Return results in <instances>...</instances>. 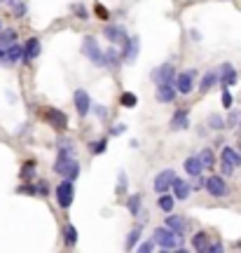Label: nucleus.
<instances>
[{
	"label": "nucleus",
	"instance_id": "49",
	"mask_svg": "<svg viewBox=\"0 0 241 253\" xmlns=\"http://www.w3.org/2000/svg\"><path fill=\"white\" fill-rule=\"evenodd\" d=\"M5 59H7V47H0V64H5Z\"/></svg>",
	"mask_w": 241,
	"mask_h": 253
},
{
	"label": "nucleus",
	"instance_id": "35",
	"mask_svg": "<svg viewBox=\"0 0 241 253\" xmlns=\"http://www.w3.org/2000/svg\"><path fill=\"white\" fill-rule=\"evenodd\" d=\"M141 200H143V197H141L138 192H136V195H131V197L127 200V209L134 213V216H138V213H141Z\"/></svg>",
	"mask_w": 241,
	"mask_h": 253
},
{
	"label": "nucleus",
	"instance_id": "15",
	"mask_svg": "<svg viewBox=\"0 0 241 253\" xmlns=\"http://www.w3.org/2000/svg\"><path fill=\"white\" fill-rule=\"evenodd\" d=\"M190 244H192L194 251H199V253L211 251V237H209V232H194L192 239H190Z\"/></svg>",
	"mask_w": 241,
	"mask_h": 253
},
{
	"label": "nucleus",
	"instance_id": "3",
	"mask_svg": "<svg viewBox=\"0 0 241 253\" xmlns=\"http://www.w3.org/2000/svg\"><path fill=\"white\" fill-rule=\"evenodd\" d=\"M54 171L59 173L61 178L75 181L80 176V162L75 160V157H70V155H59V160L54 162Z\"/></svg>",
	"mask_w": 241,
	"mask_h": 253
},
{
	"label": "nucleus",
	"instance_id": "32",
	"mask_svg": "<svg viewBox=\"0 0 241 253\" xmlns=\"http://www.w3.org/2000/svg\"><path fill=\"white\" fill-rule=\"evenodd\" d=\"M106 150H108V138H98V141L89 143V152L92 155H103Z\"/></svg>",
	"mask_w": 241,
	"mask_h": 253
},
{
	"label": "nucleus",
	"instance_id": "37",
	"mask_svg": "<svg viewBox=\"0 0 241 253\" xmlns=\"http://www.w3.org/2000/svg\"><path fill=\"white\" fill-rule=\"evenodd\" d=\"M94 14L98 17V19H103V21H108V19H110L108 7H106V5H101V2H96V5H94Z\"/></svg>",
	"mask_w": 241,
	"mask_h": 253
},
{
	"label": "nucleus",
	"instance_id": "34",
	"mask_svg": "<svg viewBox=\"0 0 241 253\" xmlns=\"http://www.w3.org/2000/svg\"><path fill=\"white\" fill-rule=\"evenodd\" d=\"M16 195H31V197L40 195L38 192V183H21V186L16 187Z\"/></svg>",
	"mask_w": 241,
	"mask_h": 253
},
{
	"label": "nucleus",
	"instance_id": "45",
	"mask_svg": "<svg viewBox=\"0 0 241 253\" xmlns=\"http://www.w3.org/2000/svg\"><path fill=\"white\" fill-rule=\"evenodd\" d=\"M38 192H40L42 197L49 192V186H47V181H40V183H38Z\"/></svg>",
	"mask_w": 241,
	"mask_h": 253
},
{
	"label": "nucleus",
	"instance_id": "48",
	"mask_svg": "<svg viewBox=\"0 0 241 253\" xmlns=\"http://www.w3.org/2000/svg\"><path fill=\"white\" fill-rule=\"evenodd\" d=\"M96 115H98L101 120H106V115H108V113H106V108H103V106H96Z\"/></svg>",
	"mask_w": 241,
	"mask_h": 253
},
{
	"label": "nucleus",
	"instance_id": "44",
	"mask_svg": "<svg viewBox=\"0 0 241 253\" xmlns=\"http://www.w3.org/2000/svg\"><path fill=\"white\" fill-rule=\"evenodd\" d=\"M124 132H127V124H117V127L110 129V136H122Z\"/></svg>",
	"mask_w": 241,
	"mask_h": 253
},
{
	"label": "nucleus",
	"instance_id": "20",
	"mask_svg": "<svg viewBox=\"0 0 241 253\" xmlns=\"http://www.w3.org/2000/svg\"><path fill=\"white\" fill-rule=\"evenodd\" d=\"M190 127V115L185 108H178L174 115H171V129L174 132H183V129H188Z\"/></svg>",
	"mask_w": 241,
	"mask_h": 253
},
{
	"label": "nucleus",
	"instance_id": "52",
	"mask_svg": "<svg viewBox=\"0 0 241 253\" xmlns=\"http://www.w3.org/2000/svg\"><path fill=\"white\" fill-rule=\"evenodd\" d=\"M239 152H241V148H239Z\"/></svg>",
	"mask_w": 241,
	"mask_h": 253
},
{
	"label": "nucleus",
	"instance_id": "29",
	"mask_svg": "<svg viewBox=\"0 0 241 253\" xmlns=\"http://www.w3.org/2000/svg\"><path fill=\"white\" fill-rule=\"evenodd\" d=\"M106 61H108V66H115V68H117V66L122 64V54L117 52V50H115V45L106 50Z\"/></svg>",
	"mask_w": 241,
	"mask_h": 253
},
{
	"label": "nucleus",
	"instance_id": "30",
	"mask_svg": "<svg viewBox=\"0 0 241 253\" xmlns=\"http://www.w3.org/2000/svg\"><path fill=\"white\" fill-rule=\"evenodd\" d=\"M19 176H21V181H31V178L35 176V162H33V160L24 162V167H21Z\"/></svg>",
	"mask_w": 241,
	"mask_h": 253
},
{
	"label": "nucleus",
	"instance_id": "47",
	"mask_svg": "<svg viewBox=\"0 0 241 253\" xmlns=\"http://www.w3.org/2000/svg\"><path fill=\"white\" fill-rule=\"evenodd\" d=\"M26 14V5H16V10H14V17H24Z\"/></svg>",
	"mask_w": 241,
	"mask_h": 253
},
{
	"label": "nucleus",
	"instance_id": "6",
	"mask_svg": "<svg viewBox=\"0 0 241 253\" xmlns=\"http://www.w3.org/2000/svg\"><path fill=\"white\" fill-rule=\"evenodd\" d=\"M42 120L47 122L49 127H54L56 132H64L68 127V118L64 110H59V108H45L42 110Z\"/></svg>",
	"mask_w": 241,
	"mask_h": 253
},
{
	"label": "nucleus",
	"instance_id": "22",
	"mask_svg": "<svg viewBox=\"0 0 241 253\" xmlns=\"http://www.w3.org/2000/svg\"><path fill=\"white\" fill-rule=\"evenodd\" d=\"M21 59H24V45L12 42V45L7 47V59H5V64H16V61H21Z\"/></svg>",
	"mask_w": 241,
	"mask_h": 253
},
{
	"label": "nucleus",
	"instance_id": "42",
	"mask_svg": "<svg viewBox=\"0 0 241 253\" xmlns=\"http://www.w3.org/2000/svg\"><path fill=\"white\" fill-rule=\"evenodd\" d=\"M117 195H124L127 192V173L120 171V183H117V190H115Z\"/></svg>",
	"mask_w": 241,
	"mask_h": 253
},
{
	"label": "nucleus",
	"instance_id": "2",
	"mask_svg": "<svg viewBox=\"0 0 241 253\" xmlns=\"http://www.w3.org/2000/svg\"><path fill=\"white\" fill-rule=\"evenodd\" d=\"M82 54L94 64V66H108V61H106V52L98 47V40H96L94 35H87L84 40H82Z\"/></svg>",
	"mask_w": 241,
	"mask_h": 253
},
{
	"label": "nucleus",
	"instance_id": "31",
	"mask_svg": "<svg viewBox=\"0 0 241 253\" xmlns=\"http://www.w3.org/2000/svg\"><path fill=\"white\" fill-rule=\"evenodd\" d=\"M199 157H201V162H204V167L206 169H213L215 167V155H213V150L211 148H204L199 152Z\"/></svg>",
	"mask_w": 241,
	"mask_h": 253
},
{
	"label": "nucleus",
	"instance_id": "41",
	"mask_svg": "<svg viewBox=\"0 0 241 253\" xmlns=\"http://www.w3.org/2000/svg\"><path fill=\"white\" fill-rule=\"evenodd\" d=\"M239 120H241V113H234V110H232V113H229L227 115V129H232V127H237V124H239Z\"/></svg>",
	"mask_w": 241,
	"mask_h": 253
},
{
	"label": "nucleus",
	"instance_id": "17",
	"mask_svg": "<svg viewBox=\"0 0 241 253\" xmlns=\"http://www.w3.org/2000/svg\"><path fill=\"white\" fill-rule=\"evenodd\" d=\"M164 225L171 227L174 232H178V235H185V230H188V223H185V218L183 216H178V213H166V218H164Z\"/></svg>",
	"mask_w": 241,
	"mask_h": 253
},
{
	"label": "nucleus",
	"instance_id": "12",
	"mask_svg": "<svg viewBox=\"0 0 241 253\" xmlns=\"http://www.w3.org/2000/svg\"><path fill=\"white\" fill-rule=\"evenodd\" d=\"M138 47H141V40H138V38H131V35H129V40L124 42V45H122V64H134L136 61V56H138Z\"/></svg>",
	"mask_w": 241,
	"mask_h": 253
},
{
	"label": "nucleus",
	"instance_id": "33",
	"mask_svg": "<svg viewBox=\"0 0 241 253\" xmlns=\"http://www.w3.org/2000/svg\"><path fill=\"white\" fill-rule=\"evenodd\" d=\"M120 103L122 108H136V103H138V96L131 92H122L120 94Z\"/></svg>",
	"mask_w": 241,
	"mask_h": 253
},
{
	"label": "nucleus",
	"instance_id": "23",
	"mask_svg": "<svg viewBox=\"0 0 241 253\" xmlns=\"http://www.w3.org/2000/svg\"><path fill=\"white\" fill-rule=\"evenodd\" d=\"M220 157H223V160H227L229 164L234 167V169H237V167H241V152L237 150V148L225 146V148H223V155H220Z\"/></svg>",
	"mask_w": 241,
	"mask_h": 253
},
{
	"label": "nucleus",
	"instance_id": "39",
	"mask_svg": "<svg viewBox=\"0 0 241 253\" xmlns=\"http://www.w3.org/2000/svg\"><path fill=\"white\" fill-rule=\"evenodd\" d=\"M223 108H227V110H232V103H234V99H232V94H229V87H223Z\"/></svg>",
	"mask_w": 241,
	"mask_h": 253
},
{
	"label": "nucleus",
	"instance_id": "24",
	"mask_svg": "<svg viewBox=\"0 0 241 253\" xmlns=\"http://www.w3.org/2000/svg\"><path fill=\"white\" fill-rule=\"evenodd\" d=\"M78 237H80V235H78V227L66 223V225H64V244H66L68 249H73V246L78 244Z\"/></svg>",
	"mask_w": 241,
	"mask_h": 253
},
{
	"label": "nucleus",
	"instance_id": "11",
	"mask_svg": "<svg viewBox=\"0 0 241 253\" xmlns=\"http://www.w3.org/2000/svg\"><path fill=\"white\" fill-rule=\"evenodd\" d=\"M194 78H197V70H194V68L178 73V78H176V89H178V94L192 92V89H194Z\"/></svg>",
	"mask_w": 241,
	"mask_h": 253
},
{
	"label": "nucleus",
	"instance_id": "8",
	"mask_svg": "<svg viewBox=\"0 0 241 253\" xmlns=\"http://www.w3.org/2000/svg\"><path fill=\"white\" fill-rule=\"evenodd\" d=\"M103 35H106L110 45H115V47H122L124 42L129 40V33H127V28L120 26V24H108L103 28Z\"/></svg>",
	"mask_w": 241,
	"mask_h": 253
},
{
	"label": "nucleus",
	"instance_id": "28",
	"mask_svg": "<svg viewBox=\"0 0 241 253\" xmlns=\"http://www.w3.org/2000/svg\"><path fill=\"white\" fill-rule=\"evenodd\" d=\"M12 42H16V31H14V28L0 31V47H10Z\"/></svg>",
	"mask_w": 241,
	"mask_h": 253
},
{
	"label": "nucleus",
	"instance_id": "5",
	"mask_svg": "<svg viewBox=\"0 0 241 253\" xmlns=\"http://www.w3.org/2000/svg\"><path fill=\"white\" fill-rule=\"evenodd\" d=\"M204 190L211 195V197H227L229 195V187H227V181H225V176L220 173H215V176H209L206 178V186H204Z\"/></svg>",
	"mask_w": 241,
	"mask_h": 253
},
{
	"label": "nucleus",
	"instance_id": "4",
	"mask_svg": "<svg viewBox=\"0 0 241 253\" xmlns=\"http://www.w3.org/2000/svg\"><path fill=\"white\" fill-rule=\"evenodd\" d=\"M54 197H56V204L61 209H70V204L75 200V186H73V181L70 178H64L56 186V190H54Z\"/></svg>",
	"mask_w": 241,
	"mask_h": 253
},
{
	"label": "nucleus",
	"instance_id": "1",
	"mask_svg": "<svg viewBox=\"0 0 241 253\" xmlns=\"http://www.w3.org/2000/svg\"><path fill=\"white\" fill-rule=\"evenodd\" d=\"M152 239L157 244V249L161 251H180L183 249V235H178L174 232L171 227H155V232H152Z\"/></svg>",
	"mask_w": 241,
	"mask_h": 253
},
{
	"label": "nucleus",
	"instance_id": "50",
	"mask_svg": "<svg viewBox=\"0 0 241 253\" xmlns=\"http://www.w3.org/2000/svg\"><path fill=\"white\" fill-rule=\"evenodd\" d=\"M0 31H2V21H0Z\"/></svg>",
	"mask_w": 241,
	"mask_h": 253
},
{
	"label": "nucleus",
	"instance_id": "51",
	"mask_svg": "<svg viewBox=\"0 0 241 253\" xmlns=\"http://www.w3.org/2000/svg\"><path fill=\"white\" fill-rule=\"evenodd\" d=\"M239 129H241V120H239Z\"/></svg>",
	"mask_w": 241,
	"mask_h": 253
},
{
	"label": "nucleus",
	"instance_id": "21",
	"mask_svg": "<svg viewBox=\"0 0 241 253\" xmlns=\"http://www.w3.org/2000/svg\"><path fill=\"white\" fill-rule=\"evenodd\" d=\"M218 82H220V73H218V70H209V73L201 78V82H199V92H201V94L211 92V89H213Z\"/></svg>",
	"mask_w": 241,
	"mask_h": 253
},
{
	"label": "nucleus",
	"instance_id": "38",
	"mask_svg": "<svg viewBox=\"0 0 241 253\" xmlns=\"http://www.w3.org/2000/svg\"><path fill=\"white\" fill-rule=\"evenodd\" d=\"M73 12H75V17H78V19H82V21H87V19H89V12H87V7H84L82 2L73 5Z\"/></svg>",
	"mask_w": 241,
	"mask_h": 253
},
{
	"label": "nucleus",
	"instance_id": "40",
	"mask_svg": "<svg viewBox=\"0 0 241 253\" xmlns=\"http://www.w3.org/2000/svg\"><path fill=\"white\" fill-rule=\"evenodd\" d=\"M220 173H223L225 178H229V176L234 173V167H232L227 160H223V157H220Z\"/></svg>",
	"mask_w": 241,
	"mask_h": 253
},
{
	"label": "nucleus",
	"instance_id": "9",
	"mask_svg": "<svg viewBox=\"0 0 241 253\" xmlns=\"http://www.w3.org/2000/svg\"><path fill=\"white\" fill-rule=\"evenodd\" d=\"M73 103H75V110H78V115L80 118H87L89 115V110H92V96L87 94V89H75L73 92Z\"/></svg>",
	"mask_w": 241,
	"mask_h": 253
},
{
	"label": "nucleus",
	"instance_id": "10",
	"mask_svg": "<svg viewBox=\"0 0 241 253\" xmlns=\"http://www.w3.org/2000/svg\"><path fill=\"white\" fill-rule=\"evenodd\" d=\"M176 178V171L174 169H164V171H160L157 176H155V181H152V190L155 192H169L171 190V183H174Z\"/></svg>",
	"mask_w": 241,
	"mask_h": 253
},
{
	"label": "nucleus",
	"instance_id": "19",
	"mask_svg": "<svg viewBox=\"0 0 241 253\" xmlns=\"http://www.w3.org/2000/svg\"><path fill=\"white\" fill-rule=\"evenodd\" d=\"M171 190H174V197H176V200L183 202V200H188V197H190L192 186H190L188 181H183V178H178V176H176L174 183H171Z\"/></svg>",
	"mask_w": 241,
	"mask_h": 253
},
{
	"label": "nucleus",
	"instance_id": "13",
	"mask_svg": "<svg viewBox=\"0 0 241 253\" xmlns=\"http://www.w3.org/2000/svg\"><path fill=\"white\" fill-rule=\"evenodd\" d=\"M40 52H42V45H40V40L38 38H28L26 42H24V64H31L33 59H38L40 56Z\"/></svg>",
	"mask_w": 241,
	"mask_h": 253
},
{
	"label": "nucleus",
	"instance_id": "14",
	"mask_svg": "<svg viewBox=\"0 0 241 253\" xmlns=\"http://www.w3.org/2000/svg\"><path fill=\"white\" fill-rule=\"evenodd\" d=\"M157 101L160 103H174L176 96H178V89H176V84H157Z\"/></svg>",
	"mask_w": 241,
	"mask_h": 253
},
{
	"label": "nucleus",
	"instance_id": "18",
	"mask_svg": "<svg viewBox=\"0 0 241 253\" xmlns=\"http://www.w3.org/2000/svg\"><path fill=\"white\" fill-rule=\"evenodd\" d=\"M183 167H185V171H188V176H192V178H197V176H201V173H204V169H206L199 155H190L188 160L183 162Z\"/></svg>",
	"mask_w": 241,
	"mask_h": 253
},
{
	"label": "nucleus",
	"instance_id": "7",
	"mask_svg": "<svg viewBox=\"0 0 241 253\" xmlns=\"http://www.w3.org/2000/svg\"><path fill=\"white\" fill-rule=\"evenodd\" d=\"M176 78H178V73H176L174 64H161L152 70L155 84H176Z\"/></svg>",
	"mask_w": 241,
	"mask_h": 253
},
{
	"label": "nucleus",
	"instance_id": "26",
	"mask_svg": "<svg viewBox=\"0 0 241 253\" xmlns=\"http://www.w3.org/2000/svg\"><path fill=\"white\" fill-rule=\"evenodd\" d=\"M174 204H176V197H174V195H169V192H161L160 200H157V206H160L164 213L174 211Z\"/></svg>",
	"mask_w": 241,
	"mask_h": 253
},
{
	"label": "nucleus",
	"instance_id": "43",
	"mask_svg": "<svg viewBox=\"0 0 241 253\" xmlns=\"http://www.w3.org/2000/svg\"><path fill=\"white\" fill-rule=\"evenodd\" d=\"M155 249H157L155 239H152V241H143V244L138 246V251H141V253H150V251H155Z\"/></svg>",
	"mask_w": 241,
	"mask_h": 253
},
{
	"label": "nucleus",
	"instance_id": "46",
	"mask_svg": "<svg viewBox=\"0 0 241 253\" xmlns=\"http://www.w3.org/2000/svg\"><path fill=\"white\" fill-rule=\"evenodd\" d=\"M218 251H223V244L220 241H211V251L209 253H218Z\"/></svg>",
	"mask_w": 241,
	"mask_h": 253
},
{
	"label": "nucleus",
	"instance_id": "27",
	"mask_svg": "<svg viewBox=\"0 0 241 253\" xmlns=\"http://www.w3.org/2000/svg\"><path fill=\"white\" fill-rule=\"evenodd\" d=\"M138 239H141V225H136L134 230L127 235V244H124V246H127V251H134L136 246H138Z\"/></svg>",
	"mask_w": 241,
	"mask_h": 253
},
{
	"label": "nucleus",
	"instance_id": "36",
	"mask_svg": "<svg viewBox=\"0 0 241 253\" xmlns=\"http://www.w3.org/2000/svg\"><path fill=\"white\" fill-rule=\"evenodd\" d=\"M59 155H70L75 157V146L70 141H59Z\"/></svg>",
	"mask_w": 241,
	"mask_h": 253
},
{
	"label": "nucleus",
	"instance_id": "16",
	"mask_svg": "<svg viewBox=\"0 0 241 253\" xmlns=\"http://www.w3.org/2000/svg\"><path fill=\"white\" fill-rule=\"evenodd\" d=\"M218 73H220V84L223 87H232V84H237L239 80V75H237V70L232 64H223V66L218 68Z\"/></svg>",
	"mask_w": 241,
	"mask_h": 253
},
{
	"label": "nucleus",
	"instance_id": "25",
	"mask_svg": "<svg viewBox=\"0 0 241 253\" xmlns=\"http://www.w3.org/2000/svg\"><path fill=\"white\" fill-rule=\"evenodd\" d=\"M206 124H209V129H213V132L227 129V122L223 120V115H218V113H211V115L206 118Z\"/></svg>",
	"mask_w": 241,
	"mask_h": 253
}]
</instances>
